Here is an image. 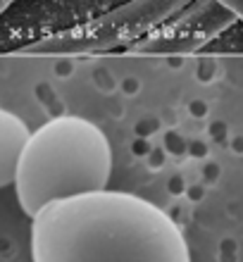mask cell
I'll return each instance as SVG.
<instances>
[{"label":"cell","instance_id":"cell-6","mask_svg":"<svg viewBox=\"0 0 243 262\" xmlns=\"http://www.w3.org/2000/svg\"><path fill=\"white\" fill-rule=\"evenodd\" d=\"M217 3H219V5H222V7H227L229 12H234V14H236V17H238V14H241L243 0H217Z\"/></svg>","mask_w":243,"mask_h":262},{"label":"cell","instance_id":"cell-5","mask_svg":"<svg viewBox=\"0 0 243 262\" xmlns=\"http://www.w3.org/2000/svg\"><path fill=\"white\" fill-rule=\"evenodd\" d=\"M29 136L31 129L27 126V122L14 112L0 107V188L14 184L17 165Z\"/></svg>","mask_w":243,"mask_h":262},{"label":"cell","instance_id":"cell-7","mask_svg":"<svg viewBox=\"0 0 243 262\" xmlns=\"http://www.w3.org/2000/svg\"><path fill=\"white\" fill-rule=\"evenodd\" d=\"M12 3H14V0H0V14L5 12V10H7L10 5H12Z\"/></svg>","mask_w":243,"mask_h":262},{"label":"cell","instance_id":"cell-1","mask_svg":"<svg viewBox=\"0 0 243 262\" xmlns=\"http://www.w3.org/2000/svg\"><path fill=\"white\" fill-rule=\"evenodd\" d=\"M31 262H191L186 236L150 200L91 191L31 217Z\"/></svg>","mask_w":243,"mask_h":262},{"label":"cell","instance_id":"cell-4","mask_svg":"<svg viewBox=\"0 0 243 262\" xmlns=\"http://www.w3.org/2000/svg\"><path fill=\"white\" fill-rule=\"evenodd\" d=\"M236 14L222 7L217 0H198L191 3L184 14H179L174 21L162 24L160 29L150 31L141 41L129 46L136 55H184L193 53L201 46L217 36L222 29H227L234 21Z\"/></svg>","mask_w":243,"mask_h":262},{"label":"cell","instance_id":"cell-3","mask_svg":"<svg viewBox=\"0 0 243 262\" xmlns=\"http://www.w3.org/2000/svg\"><path fill=\"white\" fill-rule=\"evenodd\" d=\"M193 0H131L79 27L64 29L19 48L21 55H91L124 48L160 29Z\"/></svg>","mask_w":243,"mask_h":262},{"label":"cell","instance_id":"cell-2","mask_svg":"<svg viewBox=\"0 0 243 262\" xmlns=\"http://www.w3.org/2000/svg\"><path fill=\"white\" fill-rule=\"evenodd\" d=\"M112 148L100 126L79 115H62L31 131L21 150L14 191L29 217L53 200L107 188Z\"/></svg>","mask_w":243,"mask_h":262}]
</instances>
